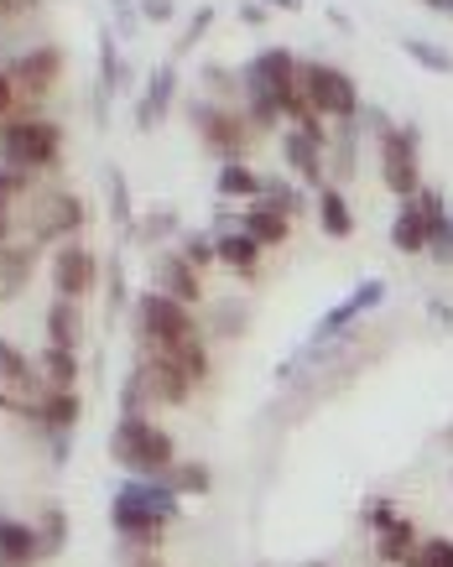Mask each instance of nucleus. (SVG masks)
Listing matches in <instances>:
<instances>
[{"label": "nucleus", "mask_w": 453, "mask_h": 567, "mask_svg": "<svg viewBox=\"0 0 453 567\" xmlns=\"http://www.w3.org/2000/svg\"><path fill=\"white\" fill-rule=\"evenodd\" d=\"M94 281H100V260L89 245H63L53 260V287L58 297H69V302H84L94 292Z\"/></svg>", "instance_id": "obj_11"}, {"label": "nucleus", "mask_w": 453, "mask_h": 567, "mask_svg": "<svg viewBox=\"0 0 453 567\" xmlns=\"http://www.w3.org/2000/svg\"><path fill=\"white\" fill-rule=\"evenodd\" d=\"M79 380V349H42V391H73Z\"/></svg>", "instance_id": "obj_21"}, {"label": "nucleus", "mask_w": 453, "mask_h": 567, "mask_svg": "<svg viewBox=\"0 0 453 567\" xmlns=\"http://www.w3.org/2000/svg\"><path fill=\"white\" fill-rule=\"evenodd\" d=\"M32 281V250L27 245H0V302H11Z\"/></svg>", "instance_id": "obj_20"}, {"label": "nucleus", "mask_w": 453, "mask_h": 567, "mask_svg": "<svg viewBox=\"0 0 453 567\" xmlns=\"http://www.w3.org/2000/svg\"><path fill=\"white\" fill-rule=\"evenodd\" d=\"M37 547H42V557H58V551L69 547V516H63L58 505L42 516V526H37Z\"/></svg>", "instance_id": "obj_26"}, {"label": "nucleus", "mask_w": 453, "mask_h": 567, "mask_svg": "<svg viewBox=\"0 0 453 567\" xmlns=\"http://www.w3.org/2000/svg\"><path fill=\"white\" fill-rule=\"evenodd\" d=\"M177 516V495L167 489V480H136V484H121V495L110 505V520H115V532L131 542V547L152 551L167 532V520Z\"/></svg>", "instance_id": "obj_1"}, {"label": "nucleus", "mask_w": 453, "mask_h": 567, "mask_svg": "<svg viewBox=\"0 0 453 567\" xmlns=\"http://www.w3.org/2000/svg\"><path fill=\"white\" fill-rule=\"evenodd\" d=\"M131 567H157V563H152V557H136V563H131Z\"/></svg>", "instance_id": "obj_37"}, {"label": "nucleus", "mask_w": 453, "mask_h": 567, "mask_svg": "<svg viewBox=\"0 0 453 567\" xmlns=\"http://www.w3.org/2000/svg\"><path fill=\"white\" fill-rule=\"evenodd\" d=\"M318 224H323V235H354V214H349V204H344V193L339 188H323L318 193Z\"/></svg>", "instance_id": "obj_22"}, {"label": "nucleus", "mask_w": 453, "mask_h": 567, "mask_svg": "<svg viewBox=\"0 0 453 567\" xmlns=\"http://www.w3.org/2000/svg\"><path fill=\"white\" fill-rule=\"evenodd\" d=\"M214 260H225L235 276H256V266H261V245L235 224V229H225V235H214Z\"/></svg>", "instance_id": "obj_15"}, {"label": "nucleus", "mask_w": 453, "mask_h": 567, "mask_svg": "<svg viewBox=\"0 0 453 567\" xmlns=\"http://www.w3.org/2000/svg\"><path fill=\"white\" fill-rule=\"evenodd\" d=\"M323 152H329V131H323V121L292 125V131H287V141H281L287 167H292L302 183H313V188H323Z\"/></svg>", "instance_id": "obj_9"}, {"label": "nucleus", "mask_w": 453, "mask_h": 567, "mask_svg": "<svg viewBox=\"0 0 453 567\" xmlns=\"http://www.w3.org/2000/svg\"><path fill=\"white\" fill-rule=\"evenodd\" d=\"M412 551H418V526H412V520L391 516V520H381V526H375V557H381V563L401 567Z\"/></svg>", "instance_id": "obj_17"}, {"label": "nucleus", "mask_w": 453, "mask_h": 567, "mask_svg": "<svg viewBox=\"0 0 453 567\" xmlns=\"http://www.w3.org/2000/svg\"><path fill=\"white\" fill-rule=\"evenodd\" d=\"M177 256L188 260L193 271H204V266H209V260H214V235H188V240H183V250H177Z\"/></svg>", "instance_id": "obj_30"}, {"label": "nucleus", "mask_w": 453, "mask_h": 567, "mask_svg": "<svg viewBox=\"0 0 453 567\" xmlns=\"http://www.w3.org/2000/svg\"><path fill=\"white\" fill-rule=\"evenodd\" d=\"M37 0H0V21L6 17H21V11H32Z\"/></svg>", "instance_id": "obj_35"}, {"label": "nucleus", "mask_w": 453, "mask_h": 567, "mask_svg": "<svg viewBox=\"0 0 453 567\" xmlns=\"http://www.w3.org/2000/svg\"><path fill=\"white\" fill-rule=\"evenodd\" d=\"M141 11H146V21H167L173 17V0H146Z\"/></svg>", "instance_id": "obj_33"}, {"label": "nucleus", "mask_w": 453, "mask_h": 567, "mask_svg": "<svg viewBox=\"0 0 453 567\" xmlns=\"http://www.w3.org/2000/svg\"><path fill=\"white\" fill-rule=\"evenodd\" d=\"M219 193L225 198H261V177L250 173L245 162H225L219 167Z\"/></svg>", "instance_id": "obj_25"}, {"label": "nucleus", "mask_w": 453, "mask_h": 567, "mask_svg": "<svg viewBox=\"0 0 453 567\" xmlns=\"http://www.w3.org/2000/svg\"><path fill=\"white\" fill-rule=\"evenodd\" d=\"M136 333H141V349H162V354L204 339L193 308H183V302H173V297H162V292H146L136 302Z\"/></svg>", "instance_id": "obj_4"}, {"label": "nucleus", "mask_w": 453, "mask_h": 567, "mask_svg": "<svg viewBox=\"0 0 453 567\" xmlns=\"http://www.w3.org/2000/svg\"><path fill=\"white\" fill-rule=\"evenodd\" d=\"M11 104H17V84H11V73L0 69V121H11Z\"/></svg>", "instance_id": "obj_31"}, {"label": "nucleus", "mask_w": 453, "mask_h": 567, "mask_svg": "<svg viewBox=\"0 0 453 567\" xmlns=\"http://www.w3.org/2000/svg\"><path fill=\"white\" fill-rule=\"evenodd\" d=\"M162 229H173V214H152V219L141 224V235L152 240V235H162Z\"/></svg>", "instance_id": "obj_34"}, {"label": "nucleus", "mask_w": 453, "mask_h": 567, "mask_svg": "<svg viewBox=\"0 0 453 567\" xmlns=\"http://www.w3.org/2000/svg\"><path fill=\"white\" fill-rule=\"evenodd\" d=\"M193 125H198V136L209 141L225 162H240L245 146H250V121H245V115H229L219 104H193Z\"/></svg>", "instance_id": "obj_8"}, {"label": "nucleus", "mask_w": 453, "mask_h": 567, "mask_svg": "<svg viewBox=\"0 0 453 567\" xmlns=\"http://www.w3.org/2000/svg\"><path fill=\"white\" fill-rule=\"evenodd\" d=\"M42 547H37V526L0 516V567H37Z\"/></svg>", "instance_id": "obj_14"}, {"label": "nucleus", "mask_w": 453, "mask_h": 567, "mask_svg": "<svg viewBox=\"0 0 453 567\" xmlns=\"http://www.w3.org/2000/svg\"><path fill=\"white\" fill-rule=\"evenodd\" d=\"M385 302V281L381 276H375V281H360V292L349 297V302H339V308L329 312V318H323V323H318V333H313V344H329L333 333H344L349 323H354V318H360V312H370V308H381Z\"/></svg>", "instance_id": "obj_12"}, {"label": "nucleus", "mask_w": 453, "mask_h": 567, "mask_svg": "<svg viewBox=\"0 0 453 567\" xmlns=\"http://www.w3.org/2000/svg\"><path fill=\"white\" fill-rule=\"evenodd\" d=\"M401 567H453V542L449 536H428V542H418V551Z\"/></svg>", "instance_id": "obj_27"}, {"label": "nucleus", "mask_w": 453, "mask_h": 567, "mask_svg": "<svg viewBox=\"0 0 453 567\" xmlns=\"http://www.w3.org/2000/svg\"><path fill=\"white\" fill-rule=\"evenodd\" d=\"M266 6H277V11H297V0H266Z\"/></svg>", "instance_id": "obj_36"}, {"label": "nucleus", "mask_w": 453, "mask_h": 567, "mask_svg": "<svg viewBox=\"0 0 453 567\" xmlns=\"http://www.w3.org/2000/svg\"><path fill=\"white\" fill-rule=\"evenodd\" d=\"M162 480H167V489H173V495H209L214 474H209V464H173Z\"/></svg>", "instance_id": "obj_24"}, {"label": "nucleus", "mask_w": 453, "mask_h": 567, "mask_svg": "<svg viewBox=\"0 0 453 567\" xmlns=\"http://www.w3.org/2000/svg\"><path fill=\"white\" fill-rule=\"evenodd\" d=\"M48 344H58V349L84 344V312H79V302L58 297L53 308H48Z\"/></svg>", "instance_id": "obj_19"}, {"label": "nucleus", "mask_w": 453, "mask_h": 567, "mask_svg": "<svg viewBox=\"0 0 453 567\" xmlns=\"http://www.w3.org/2000/svg\"><path fill=\"white\" fill-rule=\"evenodd\" d=\"M21 224H27V240H69L84 229V198L73 193H27V208H21Z\"/></svg>", "instance_id": "obj_6"}, {"label": "nucleus", "mask_w": 453, "mask_h": 567, "mask_svg": "<svg viewBox=\"0 0 453 567\" xmlns=\"http://www.w3.org/2000/svg\"><path fill=\"white\" fill-rule=\"evenodd\" d=\"M0 380H6V385H27V380H32V360H27L17 344H6V339H0Z\"/></svg>", "instance_id": "obj_29"}, {"label": "nucleus", "mask_w": 453, "mask_h": 567, "mask_svg": "<svg viewBox=\"0 0 453 567\" xmlns=\"http://www.w3.org/2000/svg\"><path fill=\"white\" fill-rule=\"evenodd\" d=\"M240 229L266 250V245H281L287 235H292V219H287V214H277V208H266V204H250L240 214Z\"/></svg>", "instance_id": "obj_18"}, {"label": "nucleus", "mask_w": 453, "mask_h": 567, "mask_svg": "<svg viewBox=\"0 0 453 567\" xmlns=\"http://www.w3.org/2000/svg\"><path fill=\"white\" fill-rule=\"evenodd\" d=\"M110 458L141 480H162L177 464L173 432H162L152 416H121V427L110 432Z\"/></svg>", "instance_id": "obj_2"}, {"label": "nucleus", "mask_w": 453, "mask_h": 567, "mask_svg": "<svg viewBox=\"0 0 453 567\" xmlns=\"http://www.w3.org/2000/svg\"><path fill=\"white\" fill-rule=\"evenodd\" d=\"M204 27H209V11H198V17L188 21V37H177V48H193V42H198V32H204Z\"/></svg>", "instance_id": "obj_32"}, {"label": "nucleus", "mask_w": 453, "mask_h": 567, "mask_svg": "<svg viewBox=\"0 0 453 567\" xmlns=\"http://www.w3.org/2000/svg\"><path fill=\"white\" fill-rule=\"evenodd\" d=\"M157 292L183 302V308H193V302L204 297V287H198V271H193L188 260L177 256V250H167V256L157 260Z\"/></svg>", "instance_id": "obj_13"}, {"label": "nucleus", "mask_w": 453, "mask_h": 567, "mask_svg": "<svg viewBox=\"0 0 453 567\" xmlns=\"http://www.w3.org/2000/svg\"><path fill=\"white\" fill-rule=\"evenodd\" d=\"M58 156H63V131L53 121H37V115L0 121V162L11 173H48V167H58Z\"/></svg>", "instance_id": "obj_3"}, {"label": "nucleus", "mask_w": 453, "mask_h": 567, "mask_svg": "<svg viewBox=\"0 0 453 567\" xmlns=\"http://www.w3.org/2000/svg\"><path fill=\"white\" fill-rule=\"evenodd\" d=\"M173 89H177V73L173 69L152 73V89H146V100H141V125H157V115L173 104Z\"/></svg>", "instance_id": "obj_23"}, {"label": "nucleus", "mask_w": 453, "mask_h": 567, "mask_svg": "<svg viewBox=\"0 0 453 567\" xmlns=\"http://www.w3.org/2000/svg\"><path fill=\"white\" fill-rule=\"evenodd\" d=\"M401 52H406V58H418L422 69H433V73H453V58L443 48H433V42H422V37H406V42H401Z\"/></svg>", "instance_id": "obj_28"}, {"label": "nucleus", "mask_w": 453, "mask_h": 567, "mask_svg": "<svg viewBox=\"0 0 453 567\" xmlns=\"http://www.w3.org/2000/svg\"><path fill=\"white\" fill-rule=\"evenodd\" d=\"M27 412H32V422L42 432H69L73 422H79V395L73 391H42Z\"/></svg>", "instance_id": "obj_16"}, {"label": "nucleus", "mask_w": 453, "mask_h": 567, "mask_svg": "<svg viewBox=\"0 0 453 567\" xmlns=\"http://www.w3.org/2000/svg\"><path fill=\"white\" fill-rule=\"evenodd\" d=\"M302 94L318 121H354L360 115V89L333 63H302Z\"/></svg>", "instance_id": "obj_5"}, {"label": "nucleus", "mask_w": 453, "mask_h": 567, "mask_svg": "<svg viewBox=\"0 0 453 567\" xmlns=\"http://www.w3.org/2000/svg\"><path fill=\"white\" fill-rule=\"evenodd\" d=\"M381 183L397 198H412L422 188L418 183V131H401V125H385L381 131Z\"/></svg>", "instance_id": "obj_7"}, {"label": "nucleus", "mask_w": 453, "mask_h": 567, "mask_svg": "<svg viewBox=\"0 0 453 567\" xmlns=\"http://www.w3.org/2000/svg\"><path fill=\"white\" fill-rule=\"evenodd\" d=\"M6 73H11L17 94H27V100H42V94H48V89L63 79V48H53V42H42V48H27Z\"/></svg>", "instance_id": "obj_10"}]
</instances>
